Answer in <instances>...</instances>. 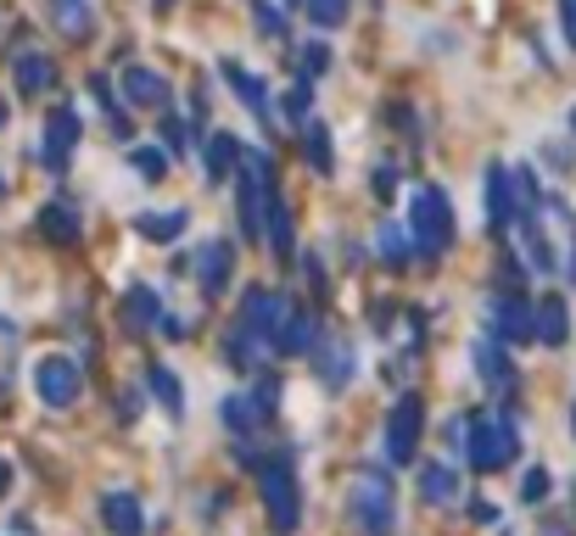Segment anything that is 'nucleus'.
Listing matches in <instances>:
<instances>
[{"mask_svg": "<svg viewBox=\"0 0 576 536\" xmlns=\"http://www.w3.org/2000/svg\"><path fill=\"white\" fill-rule=\"evenodd\" d=\"M375 251L386 268H408V224H381L375 229Z\"/></svg>", "mask_w": 576, "mask_h": 536, "instance_id": "26", "label": "nucleus"}, {"mask_svg": "<svg viewBox=\"0 0 576 536\" xmlns=\"http://www.w3.org/2000/svg\"><path fill=\"white\" fill-rule=\"evenodd\" d=\"M420 430H426V403L415 392H403L392 403V419H386V459L392 464H408L420 453Z\"/></svg>", "mask_w": 576, "mask_h": 536, "instance_id": "6", "label": "nucleus"}, {"mask_svg": "<svg viewBox=\"0 0 576 536\" xmlns=\"http://www.w3.org/2000/svg\"><path fill=\"white\" fill-rule=\"evenodd\" d=\"M235 162H241V146H235V135L213 129V140L202 146V168H207V185H230V179H235Z\"/></svg>", "mask_w": 576, "mask_h": 536, "instance_id": "17", "label": "nucleus"}, {"mask_svg": "<svg viewBox=\"0 0 576 536\" xmlns=\"http://www.w3.org/2000/svg\"><path fill=\"white\" fill-rule=\"evenodd\" d=\"M129 162L146 173V185H157V179L169 173V162H174V157H169V151H157V146H135V151H129Z\"/></svg>", "mask_w": 576, "mask_h": 536, "instance_id": "31", "label": "nucleus"}, {"mask_svg": "<svg viewBox=\"0 0 576 536\" xmlns=\"http://www.w3.org/2000/svg\"><path fill=\"white\" fill-rule=\"evenodd\" d=\"M124 313H129V330H151V324L162 319V302H157V291H151V286H129Z\"/></svg>", "mask_w": 576, "mask_h": 536, "instance_id": "25", "label": "nucleus"}, {"mask_svg": "<svg viewBox=\"0 0 576 536\" xmlns=\"http://www.w3.org/2000/svg\"><path fill=\"white\" fill-rule=\"evenodd\" d=\"M470 352H476V375H481V380H492V386H510V380H515V364H510L504 341L487 335V341H476Z\"/></svg>", "mask_w": 576, "mask_h": 536, "instance_id": "19", "label": "nucleus"}, {"mask_svg": "<svg viewBox=\"0 0 576 536\" xmlns=\"http://www.w3.org/2000/svg\"><path fill=\"white\" fill-rule=\"evenodd\" d=\"M258 492H264L269 525H275L280 536H291V530H297V519H302V492H297L291 459H269V464H258Z\"/></svg>", "mask_w": 576, "mask_h": 536, "instance_id": "5", "label": "nucleus"}, {"mask_svg": "<svg viewBox=\"0 0 576 536\" xmlns=\"http://www.w3.org/2000/svg\"><path fill=\"white\" fill-rule=\"evenodd\" d=\"M218 73L235 84V96H241V107H253L258 118H275V96H269V84L264 78H253L241 62H218Z\"/></svg>", "mask_w": 576, "mask_h": 536, "instance_id": "15", "label": "nucleus"}, {"mask_svg": "<svg viewBox=\"0 0 576 536\" xmlns=\"http://www.w3.org/2000/svg\"><path fill=\"white\" fill-rule=\"evenodd\" d=\"M253 18H258V29H264V34H275V40L286 34V18L269 7V0H253Z\"/></svg>", "mask_w": 576, "mask_h": 536, "instance_id": "38", "label": "nucleus"}, {"mask_svg": "<svg viewBox=\"0 0 576 536\" xmlns=\"http://www.w3.org/2000/svg\"><path fill=\"white\" fill-rule=\"evenodd\" d=\"M7 492H12V464L0 459V497H7Z\"/></svg>", "mask_w": 576, "mask_h": 536, "instance_id": "43", "label": "nucleus"}, {"mask_svg": "<svg viewBox=\"0 0 576 536\" xmlns=\"http://www.w3.org/2000/svg\"><path fill=\"white\" fill-rule=\"evenodd\" d=\"M559 29H565V45L576 51V0H559Z\"/></svg>", "mask_w": 576, "mask_h": 536, "instance_id": "39", "label": "nucleus"}, {"mask_svg": "<svg viewBox=\"0 0 576 536\" xmlns=\"http://www.w3.org/2000/svg\"><path fill=\"white\" fill-rule=\"evenodd\" d=\"M481 196H487V229H492V235H504V229L515 224V196H510V168H504V162H492V168H487Z\"/></svg>", "mask_w": 576, "mask_h": 536, "instance_id": "10", "label": "nucleus"}, {"mask_svg": "<svg viewBox=\"0 0 576 536\" xmlns=\"http://www.w3.org/2000/svg\"><path fill=\"white\" fill-rule=\"evenodd\" d=\"M102 519H107L113 536H146V514H140L135 492H107L102 497Z\"/></svg>", "mask_w": 576, "mask_h": 536, "instance_id": "14", "label": "nucleus"}, {"mask_svg": "<svg viewBox=\"0 0 576 536\" xmlns=\"http://www.w3.org/2000/svg\"><path fill=\"white\" fill-rule=\"evenodd\" d=\"M515 453H521V436H515V419H510V414H476V419H470L465 459H470L481 475L515 464Z\"/></svg>", "mask_w": 576, "mask_h": 536, "instance_id": "3", "label": "nucleus"}, {"mask_svg": "<svg viewBox=\"0 0 576 536\" xmlns=\"http://www.w3.org/2000/svg\"><path fill=\"white\" fill-rule=\"evenodd\" d=\"M264 240L280 251V257H291V207L280 202V196H269V218H264Z\"/></svg>", "mask_w": 576, "mask_h": 536, "instance_id": "28", "label": "nucleus"}, {"mask_svg": "<svg viewBox=\"0 0 576 536\" xmlns=\"http://www.w3.org/2000/svg\"><path fill=\"white\" fill-rule=\"evenodd\" d=\"M487 335L504 341V346L532 341V302L521 291H492V302H487Z\"/></svg>", "mask_w": 576, "mask_h": 536, "instance_id": "7", "label": "nucleus"}, {"mask_svg": "<svg viewBox=\"0 0 576 536\" xmlns=\"http://www.w3.org/2000/svg\"><path fill=\"white\" fill-rule=\"evenodd\" d=\"M78 135H85V124H78V107H56L51 118H45V146H40V162L51 168V173H62L67 168V151L78 146Z\"/></svg>", "mask_w": 576, "mask_h": 536, "instance_id": "9", "label": "nucleus"}, {"mask_svg": "<svg viewBox=\"0 0 576 536\" xmlns=\"http://www.w3.org/2000/svg\"><path fill=\"white\" fill-rule=\"evenodd\" d=\"M78 386H85V375H78L73 357L51 352V357H40V364H34V392H40V403L73 408V403H78Z\"/></svg>", "mask_w": 576, "mask_h": 536, "instance_id": "8", "label": "nucleus"}, {"mask_svg": "<svg viewBox=\"0 0 576 536\" xmlns=\"http://www.w3.org/2000/svg\"><path fill=\"white\" fill-rule=\"evenodd\" d=\"M408 235H415L420 257H437V251L454 246V202L437 185L415 191V207H408Z\"/></svg>", "mask_w": 576, "mask_h": 536, "instance_id": "4", "label": "nucleus"}, {"mask_svg": "<svg viewBox=\"0 0 576 536\" xmlns=\"http://www.w3.org/2000/svg\"><path fill=\"white\" fill-rule=\"evenodd\" d=\"M313 369H319V380L331 386V392H342V386L359 375V352H353L348 341H324L319 357H313Z\"/></svg>", "mask_w": 576, "mask_h": 536, "instance_id": "12", "label": "nucleus"}, {"mask_svg": "<svg viewBox=\"0 0 576 536\" xmlns=\"http://www.w3.org/2000/svg\"><path fill=\"white\" fill-rule=\"evenodd\" d=\"M275 397H280V380H275V375H264V380H258V386H253V408H258V414H264V419H269V414H275V408H280V403H275Z\"/></svg>", "mask_w": 576, "mask_h": 536, "instance_id": "36", "label": "nucleus"}, {"mask_svg": "<svg viewBox=\"0 0 576 536\" xmlns=\"http://www.w3.org/2000/svg\"><path fill=\"white\" fill-rule=\"evenodd\" d=\"M348 525L359 536H392L397 525V503H392V481L381 470H364L353 486H348Z\"/></svg>", "mask_w": 576, "mask_h": 536, "instance_id": "2", "label": "nucleus"}, {"mask_svg": "<svg viewBox=\"0 0 576 536\" xmlns=\"http://www.w3.org/2000/svg\"><path fill=\"white\" fill-rule=\"evenodd\" d=\"M324 67H331V45H324V40H308L302 56H297V78H319Z\"/></svg>", "mask_w": 576, "mask_h": 536, "instance_id": "34", "label": "nucleus"}, {"mask_svg": "<svg viewBox=\"0 0 576 536\" xmlns=\"http://www.w3.org/2000/svg\"><path fill=\"white\" fill-rule=\"evenodd\" d=\"M565 124H570V135H576V107H570V112H565Z\"/></svg>", "mask_w": 576, "mask_h": 536, "instance_id": "44", "label": "nucleus"}, {"mask_svg": "<svg viewBox=\"0 0 576 536\" xmlns=\"http://www.w3.org/2000/svg\"><path fill=\"white\" fill-rule=\"evenodd\" d=\"M146 386H151V397L169 408V419H185V386H180V375L174 369H162V364H151V375H146Z\"/></svg>", "mask_w": 576, "mask_h": 536, "instance_id": "23", "label": "nucleus"}, {"mask_svg": "<svg viewBox=\"0 0 576 536\" xmlns=\"http://www.w3.org/2000/svg\"><path fill=\"white\" fill-rule=\"evenodd\" d=\"M118 414L135 419V414H140V392H118Z\"/></svg>", "mask_w": 576, "mask_h": 536, "instance_id": "41", "label": "nucleus"}, {"mask_svg": "<svg viewBox=\"0 0 576 536\" xmlns=\"http://www.w3.org/2000/svg\"><path fill=\"white\" fill-rule=\"evenodd\" d=\"M157 7H174V0H157Z\"/></svg>", "mask_w": 576, "mask_h": 536, "instance_id": "45", "label": "nucleus"}, {"mask_svg": "<svg viewBox=\"0 0 576 536\" xmlns=\"http://www.w3.org/2000/svg\"><path fill=\"white\" fill-rule=\"evenodd\" d=\"M230 268H235L230 240H207V246H202V257H196V280H202V291H207V297H218V291L230 286Z\"/></svg>", "mask_w": 576, "mask_h": 536, "instance_id": "16", "label": "nucleus"}, {"mask_svg": "<svg viewBox=\"0 0 576 536\" xmlns=\"http://www.w3.org/2000/svg\"><path fill=\"white\" fill-rule=\"evenodd\" d=\"M454 492H459L454 464H426V470H420V497H426V503H454Z\"/></svg>", "mask_w": 576, "mask_h": 536, "instance_id": "27", "label": "nucleus"}, {"mask_svg": "<svg viewBox=\"0 0 576 536\" xmlns=\"http://www.w3.org/2000/svg\"><path fill=\"white\" fill-rule=\"evenodd\" d=\"M548 497V470H526L521 475V503H543Z\"/></svg>", "mask_w": 576, "mask_h": 536, "instance_id": "37", "label": "nucleus"}, {"mask_svg": "<svg viewBox=\"0 0 576 536\" xmlns=\"http://www.w3.org/2000/svg\"><path fill=\"white\" fill-rule=\"evenodd\" d=\"M308 112H313V78H297V84L286 89V118L302 129V124H308Z\"/></svg>", "mask_w": 576, "mask_h": 536, "instance_id": "32", "label": "nucleus"}, {"mask_svg": "<svg viewBox=\"0 0 576 536\" xmlns=\"http://www.w3.org/2000/svg\"><path fill=\"white\" fill-rule=\"evenodd\" d=\"M302 151H308V168L313 173H331V129H324V124H302Z\"/></svg>", "mask_w": 576, "mask_h": 536, "instance_id": "29", "label": "nucleus"}, {"mask_svg": "<svg viewBox=\"0 0 576 536\" xmlns=\"http://www.w3.org/2000/svg\"><path fill=\"white\" fill-rule=\"evenodd\" d=\"M12 73H18V89H23V96H40V89H51V84H56L51 56H34V51H23V56L12 62Z\"/></svg>", "mask_w": 576, "mask_h": 536, "instance_id": "22", "label": "nucleus"}, {"mask_svg": "<svg viewBox=\"0 0 576 536\" xmlns=\"http://www.w3.org/2000/svg\"><path fill=\"white\" fill-rule=\"evenodd\" d=\"M157 135H162V151H169V157H185V151H191V129H185L180 118H162Z\"/></svg>", "mask_w": 576, "mask_h": 536, "instance_id": "35", "label": "nucleus"}, {"mask_svg": "<svg viewBox=\"0 0 576 536\" xmlns=\"http://www.w3.org/2000/svg\"><path fill=\"white\" fill-rule=\"evenodd\" d=\"M124 96L135 107H169V78L151 67H124Z\"/></svg>", "mask_w": 576, "mask_h": 536, "instance_id": "18", "label": "nucleus"}, {"mask_svg": "<svg viewBox=\"0 0 576 536\" xmlns=\"http://www.w3.org/2000/svg\"><path fill=\"white\" fill-rule=\"evenodd\" d=\"M258 419H264V414L253 408V397H241V392H235V397H224V425H230L235 436H246V430H258Z\"/></svg>", "mask_w": 576, "mask_h": 536, "instance_id": "30", "label": "nucleus"}, {"mask_svg": "<svg viewBox=\"0 0 576 536\" xmlns=\"http://www.w3.org/2000/svg\"><path fill=\"white\" fill-rule=\"evenodd\" d=\"M40 235L56 240V246H73V240H78V213H73L67 202H45V207H40Z\"/></svg>", "mask_w": 576, "mask_h": 536, "instance_id": "21", "label": "nucleus"}, {"mask_svg": "<svg viewBox=\"0 0 576 536\" xmlns=\"http://www.w3.org/2000/svg\"><path fill=\"white\" fill-rule=\"evenodd\" d=\"M348 7H353V0H302V12H308L319 29H337V23H348Z\"/></svg>", "mask_w": 576, "mask_h": 536, "instance_id": "33", "label": "nucleus"}, {"mask_svg": "<svg viewBox=\"0 0 576 536\" xmlns=\"http://www.w3.org/2000/svg\"><path fill=\"white\" fill-rule=\"evenodd\" d=\"M185 224H191L185 207H174V213H140V218H135V229H140L146 240H180Z\"/></svg>", "mask_w": 576, "mask_h": 536, "instance_id": "24", "label": "nucleus"}, {"mask_svg": "<svg viewBox=\"0 0 576 536\" xmlns=\"http://www.w3.org/2000/svg\"><path fill=\"white\" fill-rule=\"evenodd\" d=\"M157 330H162V335H174V341L185 335V324H180V319H169V313H162V319H157Z\"/></svg>", "mask_w": 576, "mask_h": 536, "instance_id": "42", "label": "nucleus"}, {"mask_svg": "<svg viewBox=\"0 0 576 536\" xmlns=\"http://www.w3.org/2000/svg\"><path fill=\"white\" fill-rule=\"evenodd\" d=\"M375 196H397V168H375Z\"/></svg>", "mask_w": 576, "mask_h": 536, "instance_id": "40", "label": "nucleus"}, {"mask_svg": "<svg viewBox=\"0 0 576 536\" xmlns=\"http://www.w3.org/2000/svg\"><path fill=\"white\" fill-rule=\"evenodd\" d=\"M565 335H570L565 297H543V302H532V341H543V346H565Z\"/></svg>", "mask_w": 576, "mask_h": 536, "instance_id": "13", "label": "nucleus"}, {"mask_svg": "<svg viewBox=\"0 0 576 536\" xmlns=\"http://www.w3.org/2000/svg\"><path fill=\"white\" fill-rule=\"evenodd\" d=\"M313 346H319V324H313V313L291 308V313L280 319V335H275V357H308Z\"/></svg>", "mask_w": 576, "mask_h": 536, "instance_id": "11", "label": "nucleus"}, {"mask_svg": "<svg viewBox=\"0 0 576 536\" xmlns=\"http://www.w3.org/2000/svg\"><path fill=\"white\" fill-rule=\"evenodd\" d=\"M51 23L67 34V40H85L96 29V12H90V0H51Z\"/></svg>", "mask_w": 576, "mask_h": 536, "instance_id": "20", "label": "nucleus"}, {"mask_svg": "<svg viewBox=\"0 0 576 536\" xmlns=\"http://www.w3.org/2000/svg\"><path fill=\"white\" fill-rule=\"evenodd\" d=\"M286 313H291L286 297L253 286V291L241 297V319H235V330L224 335V357H230L235 369H258V357L275 352V335H280V319H286Z\"/></svg>", "mask_w": 576, "mask_h": 536, "instance_id": "1", "label": "nucleus"}]
</instances>
